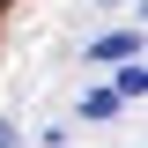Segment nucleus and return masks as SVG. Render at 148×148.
Segmentation results:
<instances>
[{"instance_id": "7ed1b4c3", "label": "nucleus", "mask_w": 148, "mask_h": 148, "mask_svg": "<svg viewBox=\"0 0 148 148\" xmlns=\"http://www.w3.org/2000/svg\"><path fill=\"white\" fill-rule=\"evenodd\" d=\"M111 111H119V96H111V89H96L89 104H82V119H111Z\"/></svg>"}, {"instance_id": "f257e3e1", "label": "nucleus", "mask_w": 148, "mask_h": 148, "mask_svg": "<svg viewBox=\"0 0 148 148\" xmlns=\"http://www.w3.org/2000/svg\"><path fill=\"white\" fill-rule=\"evenodd\" d=\"M133 52H141V30H111L89 45V59H133Z\"/></svg>"}, {"instance_id": "20e7f679", "label": "nucleus", "mask_w": 148, "mask_h": 148, "mask_svg": "<svg viewBox=\"0 0 148 148\" xmlns=\"http://www.w3.org/2000/svg\"><path fill=\"white\" fill-rule=\"evenodd\" d=\"M0 148H15V126H0Z\"/></svg>"}, {"instance_id": "f03ea898", "label": "nucleus", "mask_w": 148, "mask_h": 148, "mask_svg": "<svg viewBox=\"0 0 148 148\" xmlns=\"http://www.w3.org/2000/svg\"><path fill=\"white\" fill-rule=\"evenodd\" d=\"M148 89V67H141V52H133V67H119V89H111V96H141Z\"/></svg>"}]
</instances>
